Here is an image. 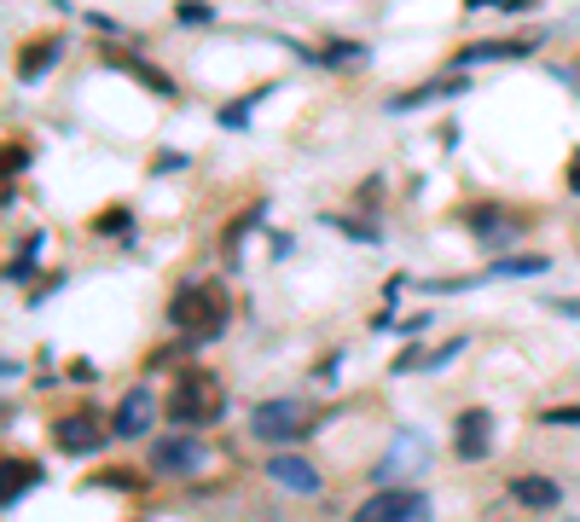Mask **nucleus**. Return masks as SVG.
<instances>
[{"label":"nucleus","instance_id":"nucleus-24","mask_svg":"<svg viewBox=\"0 0 580 522\" xmlns=\"http://www.w3.org/2000/svg\"><path fill=\"white\" fill-rule=\"evenodd\" d=\"M500 7H505V12H522V7H534V0H500Z\"/></svg>","mask_w":580,"mask_h":522},{"label":"nucleus","instance_id":"nucleus-8","mask_svg":"<svg viewBox=\"0 0 580 522\" xmlns=\"http://www.w3.org/2000/svg\"><path fill=\"white\" fill-rule=\"evenodd\" d=\"M151 418H157V395H151V390H128L123 407H116V418H111L116 442H134V435H146Z\"/></svg>","mask_w":580,"mask_h":522},{"label":"nucleus","instance_id":"nucleus-10","mask_svg":"<svg viewBox=\"0 0 580 522\" xmlns=\"http://www.w3.org/2000/svg\"><path fill=\"white\" fill-rule=\"evenodd\" d=\"M510 499H517L522 511H552V505L563 499V487L552 476H517L510 482Z\"/></svg>","mask_w":580,"mask_h":522},{"label":"nucleus","instance_id":"nucleus-22","mask_svg":"<svg viewBox=\"0 0 580 522\" xmlns=\"http://www.w3.org/2000/svg\"><path fill=\"white\" fill-rule=\"evenodd\" d=\"M111 227L123 232V227H128V209H105V221H99V232H111Z\"/></svg>","mask_w":580,"mask_h":522},{"label":"nucleus","instance_id":"nucleus-1","mask_svg":"<svg viewBox=\"0 0 580 522\" xmlns=\"http://www.w3.org/2000/svg\"><path fill=\"white\" fill-rule=\"evenodd\" d=\"M168 326L186 331L192 343H210V336L227 331V302L210 284H180L175 302H168Z\"/></svg>","mask_w":580,"mask_h":522},{"label":"nucleus","instance_id":"nucleus-11","mask_svg":"<svg viewBox=\"0 0 580 522\" xmlns=\"http://www.w3.org/2000/svg\"><path fill=\"white\" fill-rule=\"evenodd\" d=\"M534 53V41H476L458 53V64H500V59H528Z\"/></svg>","mask_w":580,"mask_h":522},{"label":"nucleus","instance_id":"nucleus-4","mask_svg":"<svg viewBox=\"0 0 580 522\" xmlns=\"http://www.w3.org/2000/svg\"><path fill=\"white\" fill-rule=\"evenodd\" d=\"M354 522H430V499L418 487H383L354 511Z\"/></svg>","mask_w":580,"mask_h":522},{"label":"nucleus","instance_id":"nucleus-5","mask_svg":"<svg viewBox=\"0 0 580 522\" xmlns=\"http://www.w3.org/2000/svg\"><path fill=\"white\" fill-rule=\"evenodd\" d=\"M105 435H111V424L99 412H71V418H59V424H53V447L71 453V459H88V453L105 447Z\"/></svg>","mask_w":580,"mask_h":522},{"label":"nucleus","instance_id":"nucleus-25","mask_svg":"<svg viewBox=\"0 0 580 522\" xmlns=\"http://www.w3.org/2000/svg\"><path fill=\"white\" fill-rule=\"evenodd\" d=\"M557 314H580V302H557Z\"/></svg>","mask_w":580,"mask_h":522},{"label":"nucleus","instance_id":"nucleus-7","mask_svg":"<svg viewBox=\"0 0 580 522\" xmlns=\"http://www.w3.org/2000/svg\"><path fill=\"white\" fill-rule=\"evenodd\" d=\"M267 482L273 487H285V494H319V470L308 464V459H297V453H273L267 459Z\"/></svg>","mask_w":580,"mask_h":522},{"label":"nucleus","instance_id":"nucleus-3","mask_svg":"<svg viewBox=\"0 0 580 522\" xmlns=\"http://www.w3.org/2000/svg\"><path fill=\"white\" fill-rule=\"evenodd\" d=\"M168 418H175V424H210V418H220L215 378L210 372H186L175 383V395H168Z\"/></svg>","mask_w":580,"mask_h":522},{"label":"nucleus","instance_id":"nucleus-16","mask_svg":"<svg viewBox=\"0 0 580 522\" xmlns=\"http://www.w3.org/2000/svg\"><path fill=\"white\" fill-rule=\"evenodd\" d=\"M267 99V88H255V93H244V99H232V105H220V128H244V116L255 111Z\"/></svg>","mask_w":580,"mask_h":522},{"label":"nucleus","instance_id":"nucleus-19","mask_svg":"<svg viewBox=\"0 0 580 522\" xmlns=\"http://www.w3.org/2000/svg\"><path fill=\"white\" fill-rule=\"evenodd\" d=\"M331 227H337V232H349V239H361V244H378V227H366V221H349V215H331Z\"/></svg>","mask_w":580,"mask_h":522},{"label":"nucleus","instance_id":"nucleus-2","mask_svg":"<svg viewBox=\"0 0 580 522\" xmlns=\"http://www.w3.org/2000/svg\"><path fill=\"white\" fill-rule=\"evenodd\" d=\"M308 424H314V407H308V400H290V395L262 400V407L250 412V435H255V442H267V447L302 442V435H308Z\"/></svg>","mask_w":580,"mask_h":522},{"label":"nucleus","instance_id":"nucleus-15","mask_svg":"<svg viewBox=\"0 0 580 522\" xmlns=\"http://www.w3.org/2000/svg\"><path fill=\"white\" fill-rule=\"evenodd\" d=\"M36 482H41V470H36V464L7 459V505H18V499H24V487H36Z\"/></svg>","mask_w":580,"mask_h":522},{"label":"nucleus","instance_id":"nucleus-18","mask_svg":"<svg viewBox=\"0 0 580 522\" xmlns=\"http://www.w3.org/2000/svg\"><path fill=\"white\" fill-rule=\"evenodd\" d=\"M175 24H215L210 0H180V7H175Z\"/></svg>","mask_w":580,"mask_h":522},{"label":"nucleus","instance_id":"nucleus-14","mask_svg":"<svg viewBox=\"0 0 580 522\" xmlns=\"http://www.w3.org/2000/svg\"><path fill=\"white\" fill-rule=\"evenodd\" d=\"M545 256H510V262H493V279H534V273H545Z\"/></svg>","mask_w":580,"mask_h":522},{"label":"nucleus","instance_id":"nucleus-9","mask_svg":"<svg viewBox=\"0 0 580 522\" xmlns=\"http://www.w3.org/2000/svg\"><path fill=\"white\" fill-rule=\"evenodd\" d=\"M210 459V453H203L192 435H168V442H157L151 447V464L163 470V476H192V470Z\"/></svg>","mask_w":580,"mask_h":522},{"label":"nucleus","instance_id":"nucleus-13","mask_svg":"<svg viewBox=\"0 0 580 522\" xmlns=\"http://www.w3.org/2000/svg\"><path fill=\"white\" fill-rule=\"evenodd\" d=\"M59 59V41H41V47H29V53H18V76L24 81H41V71Z\"/></svg>","mask_w":580,"mask_h":522},{"label":"nucleus","instance_id":"nucleus-23","mask_svg":"<svg viewBox=\"0 0 580 522\" xmlns=\"http://www.w3.org/2000/svg\"><path fill=\"white\" fill-rule=\"evenodd\" d=\"M569 187L580 192V151H575V163H569Z\"/></svg>","mask_w":580,"mask_h":522},{"label":"nucleus","instance_id":"nucleus-21","mask_svg":"<svg viewBox=\"0 0 580 522\" xmlns=\"http://www.w3.org/2000/svg\"><path fill=\"white\" fill-rule=\"evenodd\" d=\"M545 424H580V407H552V412H545Z\"/></svg>","mask_w":580,"mask_h":522},{"label":"nucleus","instance_id":"nucleus-12","mask_svg":"<svg viewBox=\"0 0 580 522\" xmlns=\"http://www.w3.org/2000/svg\"><path fill=\"white\" fill-rule=\"evenodd\" d=\"M465 88H470L465 76H447V81H424V88L401 93V99H389V111H413V105H430V99H453V93H465Z\"/></svg>","mask_w":580,"mask_h":522},{"label":"nucleus","instance_id":"nucleus-20","mask_svg":"<svg viewBox=\"0 0 580 522\" xmlns=\"http://www.w3.org/2000/svg\"><path fill=\"white\" fill-rule=\"evenodd\" d=\"M175 168H186L180 151H157V175H175Z\"/></svg>","mask_w":580,"mask_h":522},{"label":"nucleus","instance_id":"nucleus-6","mask_svg":"<svg viewBox=\"0 0 580 522\" xmlns=\"http://www.w3.org/2000/svg\"><path fill=\"white\" fill-rule=\"evenodd\" d=\"M453 453L458 459H488L493 453V418H488V407H465L458 412V424H453Z\"/></svg>","mask_w":580,"mask_h":522},{"label":"nucleus","instance_id":"nucleus-17","mask_svg":"<svg viewBox=\"0 0 580 522\" xmlns=\"http://www.w3.org/2000/svg\"><path fill=\"white\" fill-rule=\"evenodd\" d=\"M36 256H41V232H36V239H29V244L18 250V262L7 267V279H29V273H36Z\"/></svg>","mask_w":580,"mask_h":522}]
</instances>
